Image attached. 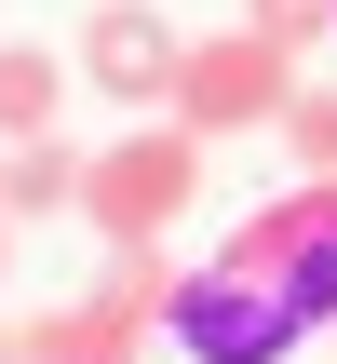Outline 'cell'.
<instances>
[{
    "instance_id": "cell-5",
    "label": "cell",
    "mask_w": 337,
    "mask_h": 364,
    "mask_svg": "<svg viewBox=\"0 0 337 364\" xmlns=\"http://www.w3.org/2000/svg\"><path fill=\"white\" fill-rule=\"evenodd\" d=\"M41 122H54V54L0 41V135H41Z\"/></svg>"
},
{
    "instance_id": "cell-8",
    "label": "cell",
    "mask_w": 337,
    "mask_h": 364,
    "mask_svg": "<svg viewBox=\"0 0 337 364\" xmlns=\"http://www.w3.org/2000/svg\"><path fill=\"white\" fill-rule=\"evenodd\" d=\"M257 14H270V41H297V27H324L337 0H257Z\"/></svg>"
},
{
    "instance_id": "cell-3",
    "label": "cell",
    "mask_w": 337,
    "mask_h": 364,
    "mask_svg": "<svg viewBox=\"0 0 337 364\" xmlns=\"http://www.w3.org/2000/svg\"><path fill=\"white\" fill-rule=\"evenodd\" d=\"M81 68H95L108 95H162V81H176V27H162L149 0H108V14L81 27Z\"/></svg>"
},
{
    "instance_id": "cell-1",
    "label": "cell",
    "mask_w": 337,
    "mask_h": 364,
    "mask_svg": "<svg viewBox=\"0 0 337 364\" xmlns=\"http://www.w3.org/2000/svg\"><path fill=\"white\" fill-rule=\"evenodd\" d=\"M324 297H337V216H284V230H257L243 257H216L176 297V338L203 364H270Z\"/></svg>"
},
{
    "instance_id": "cell-6",
    "label": "cell",
    "mask_w": 337,
    "mask_h": 364,
    "mask_svg": "<svg viewBox=\"0 0 337 364\" xmlns=\"http://www.w3.org/2000/svg\"><path fill=\"white\" fill-rule=\"evenodd\" d=\"M68 189H81L68 149H27V162H14V203H68Z\"/></svg>"
},
{
    "instance_id": "cell-7",
    "label": "cell",
    "mask_w": 337,
    "mask_h": 364,
    "mask_svg": "<svg viewBox=\"0 0 337 364\" xmlns=\"http://www.w3.org/2000/svg\"><path fill=\"white\" fill-rule=\"evenodd\" d=\"M284 122H297V149H311V162H337V95H297Z\"/></svg>"
},
{
    "instance_id": "cell-2",
    "label": "cell",
    "mask_w": 337,
    "mask_h": 364,
    "mask_svg": "<svg viewBox=\"0 0 337 364\" xmlns=\"http://www.w3.org/2000/svg\"><path fill=\"white\" fill-rule=\"evenodd\" d=\"M176 95H189V122H270V108H284V54H270V41L176 54Z\"/></svg>"
},
{
    "instance_id": "cell-4",
    "label": "cell",
    "mask_w": 337,
    "mask_h": 364,
    "mask_svg": "<svg viewBox=\"0 0 337 364\" xmlns=\"http://www.w3.org/2000/svg\"><path fill=\"white\" fill-rule=\"evenodd\" d=\"M176 203H189V149H108L95 162V216L108 230H162Z\"/></svg>"
}]
</instances>
